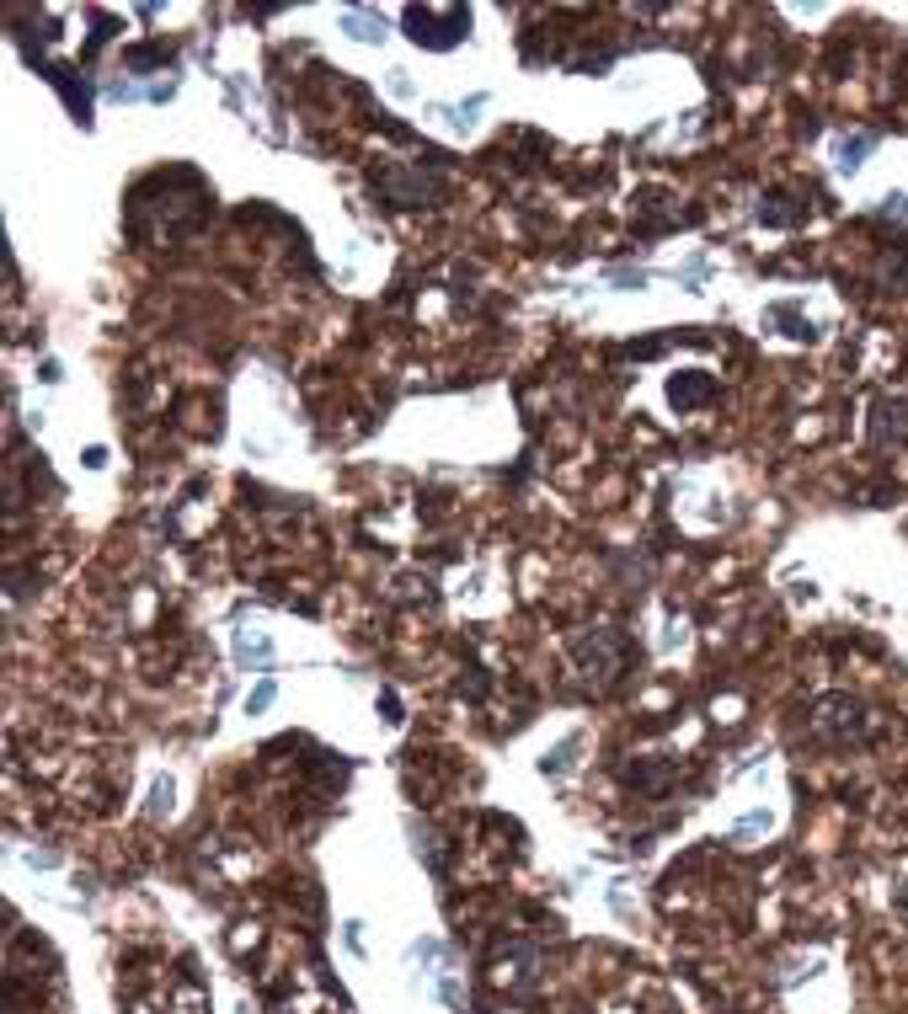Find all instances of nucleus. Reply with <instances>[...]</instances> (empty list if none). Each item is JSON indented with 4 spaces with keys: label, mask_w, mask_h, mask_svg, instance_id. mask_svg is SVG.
<instances>
[{
    "label": "nucleus",
    "mask_w": 908,
    "mask_h": 1014,
    "mask_svg": "<svg viewBox=\"0 0 908 1014\" xmlns=\"http://www.w3.org/2000/svg\"><path fill=\"white\" fill-rule=\"evenodd\" d=\"M882 214L887 219H908V192H882Z\"/></svg>",
    "instance_id": "5701e85b"
},
{
    "label": "nucleus",
    "mask_w": 908,
    "mask_h": 1014,
    "mask_svg": "<svg viewBox=\"0 0 908 1014\" xmlns=\"http://www.w3.org/2000/svg\"><path fill=\"white\" fill-rule=\"evenodd\" d=\"M337 27L348 33V38H358V43H386V16L380 11H369V5H348L342 16H337Z\"/></svg>",
    "instance_id": "423d86ee"
},
{
    "label": "nucleus",
    "mask_w": 908,
    "mask_h": 1014,
    "mask_svg": "<svg viewBox=\"0 0 908 1014\" xmlns=\"http://www.w3.org/2000/svg\"><path fill=\"white\" fill-rule=\"evenodd\" d=\"M882 278H887L893 289H908V241H898L893 252L882 256Z\"/></svg>",
    "instance_id": "f3484780"
},
{
    "label": "nucleus",
    "mask_w": 908,
    "mask_h": 1014,
    "mask_svg": "<svg viewBox=\"0 0 908 1014\" xmlns=\"http://www.w3.org/2000/svg\"><path fill=\"white\" fill-rule=\"evenodd\" d=\"M759 219H765L770 230H796V225L807 219V203H796L791 192H765V198H759Z\"/></svg>",
    "instance_id": "0eeeda50"
},
{
    "label": "nucleus",
    "mask_w": 908,
    "mask_h": 1014,
    "mask_svg": "<svg viewBox=\"0 0 908 1014\" xmlns=\"http://www.w3.org/2000/svg\"><path fill=\"white\" fill-rule=\"evenodd\" d=\"M342 940H348V951H353V955H364V924H358V918H348V924H342Z\"/></svg>",
    "instance_id": "b1692460"
},
{
    "label": "nucleus",
    "mask_w": 908,
    "mask_h": 1014,
    "mask_svg": "<svg viewBox=\"0 0 908 1014\" xmlns=\"http://www.w3.org/2000/svg\"><path fill=\"white\" fill-rule=\"evenodd\" d=\"M578 748H583V737H562L545 759H540V774L545 779H562V774H572L578 769Z\"/></svg>",
    "instance_id": "4468645a"
},
{
    "label": "nucleus",
    "mask_w": 908,
    "mask_h": 1014,
    "mask_svg": "<svg viewBox=\"0 0 908 1014\" xmlns=\"http://www.w3.org/2000/svg\"><path fill=\"white\" fill-rule=\"evenodd\" d=\"M412 838H417V844H412V849H417V860H423L433 876H444V871H450V860H444V838H439V833H428V827H417V823H412Z\"/></svg>",
    "instance_id": "2eb2a0df"
},
{
    "label": "nucleus",
    "mask_w": 908,
    "mask_h": 1014,
    "mask_svg": "<svg viewBox=\"0 0 908 1014\" xmlns=\"http://www.w3.org/2000/svg\"><path fill=\"white\" fill-rule=\"evenodd\" d=\"M27 865H38V871H54V865H60V854H54V849H27Z\"/></svg>",
    "instance_id": "a878e982"
},
{
    "label": "nucleus",
    "mask_w": 908,
    "mask_h": 1014,
    "mask_svg": "<svg viewBox=\"0 0 908 1014\" xmlns=\"http://www.w3.org/2000/svg\"><path fill=\"white\" fill-rule=\"evenodd\" d=\"M572 657H578V668L588 679H615L626 668V657H631V641L620 631H583L572 635Z\"/></svg>",
    "instance_id": "20e7f679"
},
{
    "label": "nucleus",
    "mask_w": 908,
    "mask_h": 1014,
    "mask_svg": "<svg viewBox=\"0 0 908 1014\" xmlns=\"http://www.w3.org/2000/svg\"><path fill=\"white\" fill-rule=\"evenodd\" d=\"M770 316V326H780L791 342H818V320L812 316H802V305H791V300H780V305H770L765 310Z\"/></svg>",
    "instance_id": "1a4fd4ad"
},
{
    "label": "nucleus",
    "mask_w": 908,
    "mask_h": 1014,
    "mask_svg": "<svg viewBox=\"0 0 908 1014\" xmlns=\"http://www.w3.org/2000/svg\"><path fill=\"white\" fill-rule=\"evenodd\" d=\"M871 150H877V134H844L840 144H834V166H840L844 177H855Z\"/></svg>",
    "instance_id": "9b49d317"
},
{
    "label": "nucleus",
    "mask_w": 908,
    "mask_h": 1014,
    "mask_svg": "<svg viewBox=\"0 0 908 1014\" xmlns=\"http://www.w3.org/2000/svg\"><path fill=\"white\" fill-rule=\"evenodd\" d=\"M390 97H401V102H412V97H417V86H412V75H406V69H390Z\"/></svg>",
    "instance_id": "4be33fe9"
},
{
    "label": "nucleus",
    "mask_w": 908,
    "mask_h": 1014,
    "mask_svg": "<svg viewBox=\"0 0 908 1014\" xmlns=\"http://www.w3.org/2000/svg\"><path fill=\"white\" fill-rule=\"evenodd\" d=\"M172 796H177V779L161 774V779L150 785V807H144V812H150V817H166V812H172Z\"/></svg>",
    "instance_id": "a211bd4d"
},
{
    "label": "nucleus",
    "mask_w": 908,
    "mask_h": 1014,
    "mask_svg": "<svg viewBox=\"0 0 908 1014\" xmlns=\"http://www.w3.org/2000/svg\"><path fill=\"white\" fill-rule=\"evenodd\" d=\"M401 27H406V38L417 43V49H454V43H465L470 38V11L465 5H450V11H433V5H406L401 11Z\"/></svg>",
    "instance_id": "f03ea898"
},
{
    "label": "nucleus",
    "mask_w": 908,
    "mask_h": 1014,
    "mask_svg": "<svg viewBox=\"0 0 908 1014\" xmlns=\"http://www.w3.org/2000/svg\"><path fill=\"white\" fill-rule=\"evenodd\" d=\"M124 64H129V69H150V64H172V49H166V43H150V49H129V54H124Z\"/></svg>",
    "instance_id": "aec40b11"
},
{
    "label": "nucleus",
    "mask_w": 908,
    "mask_h": 1014,
    "mask_svg": "<svg viewBox=\"0 0 908 1014\" xmlns=\"http://www.w3.org/2000/svg\"><path fill=\"white\" fill-rule=\"evenodd\" d=\"M711 395H716L711 375H673V380H668V401H673L679 411H695V406H706Z\"/></svg>",
    "instance_id": "6e6552de"
},
{
    "label": "nucleus",
    "mask_w": 908,
    "mask_h": 1014,
    "mask_svg": "<svg viewBox=\"0 0 908 1014\" xmlns=\"http://www.w3.org/2000/svg\"><path fill=\"white\" fill-rule=\"evenodd\" d=\"M871 444L877 448L908 444V401L904 395H882V401H871Z\"/></svg>",
    "instance_id": "39448f33"
},
{
    "label": "nucleus",
    "mask_w": 908,
    "mask_h": 1014,
    "mask_svg": "<svg viewBox=\"0 0 908 1014\" xmlns=\"http://www.w3.org/2000/svg\"><path fill=\"white\" fill-rule=\"evenodd\" d=\"M487 107H492V97H487V91H476V97H465V102H444V107H433V113H439L450 128L470 134V128H476V118H481Z\"/></svg>",
    "instance_id": "9d476101"
},
{
    "label": "nucleus",
    "mask_w": 908,
    "mask_h": 1014,
    "mask_svg": "<svg viewBox=\"0 0 908 1014\" xmlns=\"http://www.w3.org/2000/svg\"><path fill=\"white\" fill-rule=\"evenodd\" d=\"M380 710H386V721H390V726H401V699L390 695V689L380 695Z\"/></svg>",
    "instance_id": "bb28decb"
},
{
    "label": "nucleus",
    "mask_w": 908,
    "mask_h": 1014,
    "mask_svg": "<svg viewBox=\"0 0 908 1014\" xmlns=\"http://www.w3.org/2000/svg\"><path fill=\"white\" fill-rule=\"evenodd\" d=\"M807 732L823 748H855V743L871 737V710L855 695H823L812 699V710H807Z\"/></svg>",
    "instance_id": "f257e3e1"
},
{
    "label": "nucleus",
    "mask_w": 908,
    "mask_h": 1014,
    "mask_svg": "<svg viewBox=\"0 0 908 1014\" xmlns=\"http://www.w3.org/2000/svg\"><path fill=\"white\" fill-rule=\"evenodd\" d=\"M273 699H278V679L267 673V679H262L257 689L247 695V715H267V710H273Z\"/></svg>",
    "instance_id": "6ab92c4d"
},
{
    "label": "nucleus",
    "mask_w": 908,
    "mask_h": 1014,
    "mask_svg": "<svg viewBox=\"0 0 908 1014\" xmlns=\"http://www.w3.org/2000/svg\"><path fill=\"white\" fill-rule=\"evenodd\" d=\"M609 278H615L620 289H647V278H652V272H647V267H615Z\"/></svg>",
    "instance_id": "412c9836"
},
{
    "label": "nucleus",
    "mask_w": 908,
    "mask_h": 1014,
    "mask_svg": "<svg viewBox=\"0 0 908 1014\" xmlns=\"http://www.w3.org/2000/svg\"><path fill=\"white\" fill-rule=\"evenodd\" d=\"M236 662L241 668H267L273 662V641L262 631H236Z\"/></svg>",
    "instance_id": "ddd939ff"
},
{
    "label": "nucleus",
    "mask_w": 908,
    "mask_h": 1014,
    "mask_svg": "<svg viewBox=\"0 0 908 1014\" xmlns=\"http://www.w3.org/2000/svg\"><path fill=\"white\" fill-rule=\"evenodd\" d=\"M770 827H775V812H770V807H754V812H743L737 823L727 827V838H732V844H748V838H765Z\"/></svg>",
    "instance_id": "dca6fc26"
},
{
    "label": "nucleus",
    "mask_w": 908,
    "mask_h": 1014,
    "mask_svg": "<svg viewBox=\"0 0 908 1014\" xmlns=\"http://www.w3.org/2000/svg\"><path fill=\"white\" fill-rule=\"evenodd\" d=\"M375 188L386 192L390 208H433L444 198V172H423V166H386L375 172Z\"/></svg>",
    "instance_id": "7ed1b4c3"
},
{
    "label": "nucleus",
    "mask_w": 908,
    "mask_h": 1014,
    "mask_svg": "<svg viewBox=\"0 0 908 1014\" xmlns=\"http://www.w3.org/2000/svg\"><path fill=\"white\" fill-rule=\"evenodd\" d=\"M673 774H679V769H673L668 759H663V763L647 759V763H636V769H631V785H636L642 796H663V790L673 785Z\"/></svg>",
    "instance_id": "f8f14e48"
},
{
    "label": "nucleus",
    "mask_w": 908,
    "mask_h": 1014,
    "mask_svg": "<svg viewBox=\"0 0 908 1014\" xmlns=\"http://www.w3.org/2000/svg\"><path fill=\"white\" fill-rule=\"evenodd\" d=\"M706 272H711V256H690V262H684V278H690V283H701Z\"/></svg>",
    "instance_id": "393cba45"
}]
</instances>
